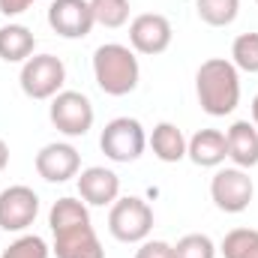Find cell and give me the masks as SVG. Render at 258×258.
<instances>
[{
	"label": "cell",
	"mask_w": 258,
	"mask_h": 258,
	"mask_svg": "<svg viewBox=\"0 0 258 258\" xmlns=\"http://www.w3.org/2000/svg\"><path fill=\"white\" fill-rule=\"evenodd\" d=\"M48 225L54 234L51 252L57 258H105V249L90 222V210L81 198H57L51 204Z\"/></svg>",
	"instance_id": "obj_1"
},
{
	"label": "cell",
	"mask_w": 258,
	"mask_h": 258,
	"mask_svg": "<svg viewBox=\"0 0 258 258\" xmlns=\"http://www.w3.org/2000/svg\"><path fill=\"white\" fill-rule=\"evenodd\" d=\"M195 96L204 114L225 117L240 105V72L225 57H210L195 72Z\"/></svg>",
	"instance_id": "obj_2"
},
{
	"label": "cell",
	"mask_w": 258,
	"mask_h": 258,
	"mask_svg": "<svg viewBox=\"0 0 258 258\" xmlns=\"http://www.w3.org/2000/svg\"><path fill=\"white\" fill-rule=\"evenodd\" d=\"M93 78L102 93L108 96H126L138 87L141 66L129 45L120 42H105L93 51Z\"/></svg>",
	"instance_id": "obj_3"
},
{
	"label": "cell",
	"mask_w": 258,
	"mask_h": 258,
	"mask_svg": "<svg viewBox=\"0 0 258 258\" xmlns=\"http://www.w3.org/2000/svg\"><path fill=\"white\" fill-rule=\"evenodd\" d=\"M108 231L120 243H141L153 231V210L144 198L126 195L117 198L108 210Z\"/></svg>",
	"instance_id": "obj_4"
},
{
	"label": "cell",
	"mask_w": 258,
	"mask_h": 258,
	"mask_svg": "<svg viewBox=\"0 0 258 258\" xmlns=\"http://www.w3.org/2000/svg\"><path fill=\"white\" fill-rule=\"evenodd\" d=\"M144 147H147V132L135 117H114L99 135V150L105 153V159L120 165L135 162L144 153Z\"/></svg>",
	"instance_id": "obj_5"
},
{
	"label": "cell",
	"mask_w": 258,
	"mask_h": 258,
	"mask_svg": "<svg viewBox=\"0 0 258 258\" xmlns=\"http://www.w3.org/2000/svg\"><path fill=\"white\" fill-rule=\"evenodd\" d=\"M18 84L30 99H54L66 84V66L54 54H33L21 63Z\"/></svg>",
	"instance_id": "obj_6"
},
{
	"label": "cell",
	"mask_w": 258,
	"mask_h": 258,
	"mask_svg": "<svg viewBox=\"0 0 258 258\" xmlns=\"http://www.w3.org/2000/svg\"><path fill=\"white\" fill-rule=\"evenodd\" d=\"M48 117L57 132H63L66 138H81L93 129L96 120V111H93V102L78 93V90H60L51 105H48Z\"/></svg>",
	"instance_id": "obj_7"
},
{
	"label": "cell",
	"mask_w": 258,
	"mask_h": 258,
	"mask_svg": "<svg viewBox=\"0 0 258 258\" xmlns=\"http://www.w3.org/2000/svg\"><path fill=\"white\" fill-rule=\"evenodd\" d=\"M210 198L222 213H243L255 198V183L246 168H216L210 177Z\"/></svg>",
	"instance_id": "obj_8"
},
{
	"label": "cell",
	"mask_w": 258,
	"mask_h": 258,
	"mask_svg": "<svg viewBox=\"0 0 258 258\" xmlns=\"http://www.w3.org/2000/svg\"><path fill=\"white\" fill-rule=\"evenodd\" d=\"M171 39H174L171 21L165 15H159V12H141L129 24V48L138 51V54L156 57V54L168 51Z\"/></svg>",
	"instance_id": "obj_9"
},
{
	"label": "cell",
	"mask_w": 258,
	"mask_h": 258,
	"mask_svg": "<svg viewBox=\"0 0 258 258\" xmlns=\"http://www.w3.org/2000/svg\"><path fill=\"white\" fill-rule=\"evenodd\" d=\"M39 213V195L24 183H15L0 192V228L3 231H27Z\"/></svg>",
	"instance_id": "obj_10"
},
{
	"label": "cell",
	"mask_w": 258,
	"mask_h": 258,
	"mask_svg": "<svg viewBox=\"0 0 258 258\" xmlns=\"http://www.w3.org/2000/svg\"><path fill=\"white\" fill-rule=\"evenodd\" d=\"M90 0H54L48 6V27L63 39H84L93 30Z\"/></svg>",
	"instance_id": "obj_11"
},
{
	"label": "cell",
	"mask_w": 258,
	"mask_h": 258,
	"mask_svg": "<svg viewBox=\"0 0 258 258\" xmlns=\"http://www.w3.org/2000/svg\"><path fill=\"white\" fill-rule=\"evenodd\" d=\"M78 171H81V153L66 141H51L36 153V174L48 183H66L78 177Z\"/></svg>",
	"instance_id": "obj_12"
},
{
	"label": "cell",
	"mask_w": 258,
	"mask_h": 258,
	"mask_svg": "<svg viewBox=\"0 0 258 258\" xmlns=\"http://www.w3.org/2000/svg\"><path fill=\"white\" fill-rule=\"evenodd\" d=\"M78 195L90 207H111L120 198V177L105 165H90L78 171Z\"/></svg>",
	"instance_id": "obj_13"
},
{
	"label": "cell",
	"mask_w": 258,
	"mask_h": 258,
	"mask_svg": "<svg viewBox=\"0 0 258 258\" xmlns=\"http://www.w3.org/2000/svg\"><path fill=\"white\" fill-rule=\"evenodd\" d=\"M186 156L198 168H219L228 159L225 132H219V129H198L186 141Z\"/></svg>",
	"instance_id": "obj_14"
},
{
	"label": "cell",
	"mask_w": 258,
	"mask_h": 258,
	"mask_svg": "<svg viewBox=\"0 0 258 258\" xmlns=\"http://www.w3.org/2000/svg\"><path fill=\"white\" fill-rule=\"evenodd\" d=\"M228 159L237 168H255L258 165V129L249 120H234L225 132Z\"/></svg>",
	"instance_id": "obj_15"
},
{
	"label": "cell",
	"mask_w": 258,
	"mask_h": 258,
	"mask_svg": "<svg viewBox=\"0 0 258 258\" xmlns=\"http://www.w3.org/2000/svg\"><path fill=\"white\" fill-rule=\"evenodd\" d=\"M147 144H150V150H153V156L159 162H168L171 165V162L186 159V135L180 132V126H174L168 120H162V123L153 126Z\"/></svg>",
	"instance_id": "obj_16"
},
{
	"label": "cell",
	"mask_w": 258,
	"mask_h": 258,
	"mask_svg": "<svg viewBox=\"0 0 258 258\" xmlns=\"http://www.w3.org/2000/svg\"><path fill=\"white\" fill-rule=\"evenodd\" d=\"M36 51V36L24 24H3L0 27V60L24 63Z\"/></svg>",
	"instance_id": "obj_17"
},
{
	"label": "cell",
	"mask_w": 258,
	"mask_h": 258,
	"mask_svg": "<svg viewBox=\"0 0 258 258\" xmlns=\"http://www.w3.org/2000/svg\"><path fill=\"white\" fill-rule=\"evenodd\" d=\"M195 12L210 27H228L240 12V0H195Z\"/></svg>",
	"instance_id": "obj_18"
},
{
	"label": "cell",
	"mask_w": 258,
	"mask_h": 258,
	"mask_svg": "<svg viewBox=\"0 0 258 258\" xmlns=\"http://www.w3.org/2000/svg\"><path fill=\"white\" fill-rule=\"evenodd\" d=\"M222 258H258V231L255 228H231L222 243Z\"/></svg>",
	"instance_id": "obj_19"
},
{
	"label": "cell",
	"mask_w": 258,
	"mask_h": 258,
	"mask_svg": "<svg viewBox=\"0 0 258 258\" xmlns=\"http://www.w3.org/2000/svg\"><path fill=\"white\" fill-rule=\"evenodd\" d=\"M90 9L93 21L108 30H117L129 21V0H90Z\"/></svg>",
	"instance_id": "obj_20"
},
{
	"label": "cell",
	"mask_w": 258,
	"mask_h": 258,
	"mask_svg": "<svg viewBox=\"0 0 258 258\" xmlns=\"http://www.w3.org/2000/svg\"><path fill=\"white\" fill-rule=\"evenodd\" d=\"M231 63L237 66V72H258V33H240L231 42Z\"/></svg>",
	"instance_id": "obj_21"
},
{
	"label": "cell",
	"mask_w": 258,
	"mask_h": 258,
	"mask_svg": "<svg viewBox=\"0 0 258 258\" xmlns=\"http://www.w3.org/2000/svg\"><path fill=\"white\" fill-rule=\"evenodd\" d=\"M174 258H216V243L201 231L183 234L174 243Z\"/></svg>",
	"instance_id": "obj_22"
},
{
	"label": "cell",
	"mask_w": 258,
	"mask_h": 258,
	"mask_svg": "<svg viewBox=\"0 0 258 258\" xmlns=\"http://www.w3.org/2000/svg\"><path fill=\"white\" fill-rule=\"evenodd\" d=\"M51 246L39 237V234H21L18 240H12L0 258H48Z\"/></svg>",
	"instance_id": "obj_23"
},
{
	"label": "cell",
	"mask_w": 258,
	"mask_h": 258,
	"mask_svg": "<svg viewBox=\"0 0 258 258\" xmlns=\"http://www.w3.org/2000/svg\"><path fill=\"white\" fill-rule=\"evenodd\" d=\"M135 258H174V246L165 240H141Z\"/></svg>",
	"instance_id": "obj_24"
},
{
	"label": "cell",
	"mask_w": 258,
	"mask_h": 258,
	"mask_svg": "<svg viewBox=\"0 0 258 258\" xmlns=\"http://www.w3.org/2000/svg\"><path fill=\"white\" fill-rule=\"evenodd\" d=\"M36 0H0V12L6 15V18H12V15H21L24 9H30Z\"/></svg>",
	"instance_id": "obj_25"
},
{
	"label": "cell",
	"mask_w": 258,
	"mask_h": 258,
	"mask_svg": "<svg viewBox=\"0 0 258 258\" xmlns=\"http://www.w3.org/2000/svg\"><path fill=\"white\" fill-rule=\"evenodd\" d=\"M6 165H9V144L0 138V171H3Z\"/></svg>",
	"instance_id": "obj_26"
},
{
	"label": "cell",
	"mask_w": 258,
	"mask_h": 258,
	"mask_svg": "<svg viewBox=\"0 0 258 258\" xmlns=\"http://www.w3.org/2000/svg\"><path fill=\"white\" fill-rule=\"evenodd\" d=\"M252 126L258 129V93H255V99H252Z\"/></svg>",
	"instance_id": "obj_27"
},
{
	"label": "cell",
	"mask_w": 258,
	"mask_h": 258,
	"mask_svg": "<svg viewBox=\"0 0 258 258\" xmlns=\"http://www.w3.org/2000/svg\"><path fill=\"white\" fill-rule=\"evenodd\" d=\"M255 3H258V0H255Z\"/></svg>",
	"instance_id": "obj_28"
}]
</instances>
